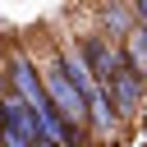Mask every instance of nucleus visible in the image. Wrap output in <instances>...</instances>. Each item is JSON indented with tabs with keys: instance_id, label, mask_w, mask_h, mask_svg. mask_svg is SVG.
<instances>
[{
	"instance_id": "obj_8",
	"label": "nucleus",
	"mask_w": 147,
	"mask_h": 147,
	"mask_svg": "<svg viewBox=\"0 0 147 147\" xmlns=\"http://www.w3.org/2000/svg\"><path fill=\"white\" fill-rule=\"evenodd\" d=\"M142 147H147V110H142Z\"/></svg>"
},
{
	"instance_id": "obj_6",
	"label": "nucleus",
	"mask_w": 147,
	"mask_h": 147,
	"mask_svg": "<svg viewBox=\"0 0 147 147\" xmlns=\"http://www.w3.org/2000/svg\"><path fill=\"white\" fill-rule=\"evenodd\" d=\"M119 55H124V69H133L138 78H147V32L142 28H133L119 41Z\"/></svg>"
},
{
	"instance_id": "obj_1",
	"label": "nucleus",
	"mask_w": 147,
	"mask_h": 147,
	"mask_svg": "<svg viewBox=\"0 0 147 147\" xmlns=\"http://www.w3.org/2000/svg\"><path fill=\"white\" fill-rule=\"evenodd\" d=\"M37 74H41V87H46V96H51L55 115H60L74 133H83V138H87V101H83V92L74 87V78L64 74L55 41H51V46H46V55L37 60Z\"/></svg>"
},
{
	"instance_id": "obj_3",
	"label": "nucleus",
	"mask_w": 147,
	"mask_h": 147,
	"mask_svg": "<svg viewBox=\"0 0 147 147\" xmlns=\"http://www.w3.org/2000/svg\"><path fill=\"white\" fill-rule=\"evenodd\" d=\"M106 96H110V110H115V119H119V124L142 119V110H147V78H138L133 69H124V64H119V74L106 83Z\"/></svg>"
},
{
	"instance_id": "obj_7",
	"label": "nucleus",
	"mask_w": 147,
	"mask_h": 147,
	"mask_svg": "<svg viewBox=\"0 0 147 147\" xmlns=\"http://www.w3.org/2000/svg\"><path fill=\"white\" fill-rule=\"evenodd\" d=\"M133 23L147 32V0H133Z\"/></svg>"
},
{
	"instance_id": "obj_5",
	"label": "nucleus",
	"mask_w": 147,
	"mask_h": 147,
	"mask_svg": "<svg viewBox=\"0 0 147 147\" xmlns=\"http://www.w3.org/2000/svg\"><path fill=\"white\" fill-rule=\"evenodd\" d=\"M96 23H101L96 32H106L110 41H124V37L138 28V23H133V5H101V9H96Z\"/></svg>"
},
{
	"instance_id": "obj_4",
	"label": "nucleus",
	"mask_w": 147,
	"mask_h": 147,
	"mask_svg": "<svg viewBox=\"0 0 147 147\" xmlns=\"http://www.w3.org/2000/svg\"><path fill=\"white\" fill-rule=\"evenodd\" d=\"M5 101V119H0V147H46L41 142V129L32 119V110L18 101V96H0Z\"/></svg>"
},
{
	"instance_id": "obj_9",
	"label": "nucleus",
	"mask_w": 147,
	"mask_h": 147,
	"mask_svg": "<svg viewBox=\"0 0 147 147\" xmlns=\"http://www.w3.org/2000/svg\"><path fill=\"white\" fill-rule=\"evenodd\" d=\"M0 119H5V101H0Z\"/></svg>"
},
{
	"instance_id": "obj_2",
	"label": "nucleus",
	"mask_w": 147,
	"mask_h": 147,
	"mask_svg": "<svg viewBox=\"0 0 147 147\" xmlns=\"http://www.w3.org/2000/svg\"><path fill=\"white\" fill-rule=\"evenodd\" d=\"M74 46H78L83 64L92 69V78H96L101 87H106V83L119 74V64H124V55H119V41H110V37H106V32H96V28H87V32H83Z\"/></svg>"
}]
</instances>
